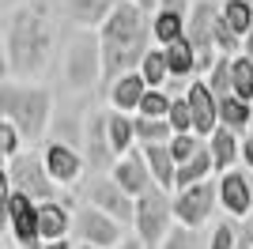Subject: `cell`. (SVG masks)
Segmentation results:
<instances>
[{
	"mask_svg": "<svg viewBox=\"0 0 253 249\" xmlns=\"http://www.w3.org/2000/svg\"><path fill=\"white\" fill-rule=\"evenodd\" d=\"M110 170H114V185L121 189V193H128V197L136 200V197H144V193H148L151 185H155V181H151V170H148V163H144V151H136V147H132V151H128L125 159H117L114 166H110Z\"/></svg>",
	"mask_w": 253,
	"mask_h": 249,
	"instance_id": "5bb4252c",
	"label": "cell"
},
{
	"mask_svg": "<svg viewBox=\"0 0 253 249\" xmlns=\"http://www.w3.org/2000/svg\"><path fill=\"white\" fill-rule=\"evenodd\" d=\"M53 94L49 87H31V83H0V117H8L23 132V140L38 144L49 128Z\"/></svg>",
	"mask_w": 253,
	"mask_h": 249,
	"instance_id": "3957f363",
	"label": "cell"
},
{
	"mask_svg": "<svg viewBox=\"0 0 253 249\" xmlns=\"http://www.w3.org/2000/svg\"><path fill=\"white\" fill-rule=\"evenodd\" d=\"M242 163H246V170H253V132L242 140Z\"/></svg>",
	"mask_w": 253,
	"mask_h": 249,
	"instance_id": "f35d334b",
	"label": "cell"
},
{
	"mask_svg": "<svg viewBox=\"0 0 253 249\" xmlns=\"http://www.w3.org/2000/svg\"><path fill=\"white\" fill-rule=\"evenodd\" d=\"M170 102H174V98H167L163 91H148L136 114H140V117H151V121H167V114H170Z\"/></svg>",
	"mask_w": 253,
	"mask_h": 249,
	"instance_id": "836d02e7",
	"label": "cell"
},
{
	"mask_svg": "<svg viewBox=\"0 0 253 249\" xmlns=\"http://www.w3.org/2000/svg\"><path fill=\"white\" fill-rule=\"evenodd\" d=\"M167 147H170V155H174V163L185 166V163H189V159L204 147V140H201V136H193V132H185V136H174Z\"/></svg>",
	"mask_w": 253,
	"mask_h": 249,
	"instance_id": "d6a6232c",
	"label": "cell"
},
{
	"mask_svg": "<svg viewBox=\"0 0 253 249\" xmlns=\"http://www.w3.org/2000/svg\"><path fill=\"white\" fill-rule=\"evenodd\" d=\"M144 151V163L151 170V181H155L163 193H174V177H178V163L170 155L167 144H155V147H140Z\"/></svg>",
	"mask_w": 253,
	"mask_h": 249,
	"instance_id": "ffe728a7",
	"label": "cell"
},
{
	"mask_svg": "<svg viewBox=\"0 0 253 249\" xmlns=\"http://www.w3.org/2000/svg\"><path fill=\"white\" fill-rule=\"evenodd\" d=\"M8 177H11V193L31 197L34 204H49V200H57V185L49 181L45 163L34 155V151H23L19 159H11V163H8Z\"/></svg>",
	"mask_w": 253,
	"mask_h": 249,
	"instance_id": "8992f818",
	"label": "cell"
},
{
	"mask_svg": "<svg viewBox=\"0 0 253 249\" xmlns=\"http://www.w3.org/2000/svg\"><path fill=\"white\" fill-rule=\"evenodd\" d=\"M128 4H136V8L144 11V15H151V19H155L159 8H163V0H128Z\"/></svg>",
	"mask_w": 253,
	"mask_h": 249,
	"instance_id": "74e56055",
	"label": "cell"
},
{
	"mask_svg": "<svg viewBox=\"0 0 253 249\" xmlns=\"http://www.w3.org/2000/svg\"><path fill=\"white\" fill-rule=\"evenodd\" d=\"M208 91L215 94V98H227V94H231V57H219V61L211 64V72H208Z\"/></svg>",
	"mask_w": 253,
	"mask_h": 249,
	"instance_id": "1f68e13d",
	"label": "cell"
},
{
	"mask_svg": "<svg viewBox=\"0 0 253 249\" xmlns=\"http://www.w3.org/2000/svg\"><path fill=\"white\" fill-rule=\"evenodd\" d=\"M87 159H91L95 166H106L110 159H114L110 136H106V114H91V121H87Z\"/></svg>",
	"mask_w": 253,
	"mask_h": 249,
	"instance_id": "d4e9b609",
	"label": "cell"
},
{
	"mask_svg": "<svg viewBox=\"0 0 253 249\" xmlns=\"http://www.w3.org/2000/svg\"><path fill=\"white\" fill-rule=\"evenodd\" d=\"M163 249H197V234H193V230H185V227H170Z\"/></svg>",
	"mask_w": 253,
	"mask_h": 249,
	"instance_id": "8d00e7d4",
	"label": "cell"
},
{
	"mask_svg": "<svg viewBox=\"0 0 253 249\" xmlns=\"http://www.w3.org/2000/svg\"><path fill=\"white\" fill-rule=\"evenodd\" d=\"M42 163H45V174H49V181L57 189H68L84 177V155L68 144H57V140H53V144L45 147Z\"/></svg>",
	"mask_w": 253,
	"mask_h": 249,
	"instance_id": "4fadbf2b",
	"label": "cell"
},
{
	"mask_svg": "<svg viewBox=\"0 0 253 249\" xmlns=\"http://www.w3.org/2000/svg\"><path fill=\"white\" fill-rule=\"evenodd\" d=\"M148 38H151V15L121 0L117 11L106 19L98 31V49H102V80L117 83L121 76L140 72V61L148 57Z\"/></svg>",
	"mask_w": 253,
	"mask_h": 249,
	"instance_id": "7a4b0ae2",
	"label": "cell"
},
{
	"mask_svg": "<svg viewBox=\"0 0 253 249\" xmlns=\"http://www.w3.org/2000/svg\"><path fill=\"white\" fill-rule=\"evenodd\" d=\"M250 121H253V106L242 102V98H234V94H227L219 102V128H227V132L234 136H250Z\"/></svg>",
	"mask_w": 253,
	"mask_h": 249,
	"instance_id": "44dd1931",
	"label": "cell"
},
{
	"mask_svg": "<svg viewBox=\"0 0 253 249\" xmlns=\"http://www.w3.org/2000/svg\"><path fill=\"white\" fill-rule=\"evenodd\" d=\"M19 155H23V132L8 117H0V159L11 163V159H19Z\"/></svg>",
	"mask_w": 253,
	"mask_h": 249,
	"instance_id": "4dcf8cb0",
	"label": "cell"
},
{
	"mask_svg": "<svg viewBox=\"0 0 253 249\" xmlns=\"http://www.w3.org/2000/svg\"><path fill=\"white\" fill-rule=\"evenodd\" d=\"M117 249H144V246H140L136 238H125V242H121V246H117Z\"/></svg>",
	"mask_w": 253,
	"mask_h": 249,
	"instance_id": "7bdbcfd3",
	"label": "cell"
},
{
	"mask_svg": "<svg viewBox=\"0 0 253 249\" xmlns=\"http://www.w3.org/2000/svg\"><path fill=\"white\" fill-rule=\"evenodd\" d=\"M219 204L231 219H246L253 211V189L242 170H231V174L219 177Z\"/></svg>",
	"mask_w": 253,
	"mask_h": 249,
	"instance_id": "2e32d148",
	"label": "cell"
},
{
	"mask_svg": "<svg viewBox=\"0 0 253 249\" xmlns=\"http://www.w3.org/2000/svg\"><path fill=\"white\" fill-rule=\"evenodd\" d=\"M208 249H238V227L234 223H215Z\"/></svg>",
	"mask_w": 253,
	"mask_h": 249,
	"instance_id": "d590c367",
	"label": "cell"
},
{
	"mask_svg": "<svg viewBox=\"0 0 253 249\" xmlns=\"http://www.w3.org/2000/svg\"><path fill=\"white\" fill-rule=\"evenodd\" d=\"M238 249H253V234H250V230H246L242 238H238Z\"/></svg>",
	"mask_w": 253,
	"mask_h": 249,
	"instance_id": "b9f144b4",
	"label": "cell"
},
{
	"mask_svg": "<svg viewBox=\"0 0 253 249\" xmlns=\"http://www.w3.org/2000/svg\"><path fill=\"white\" fill-rule=\"evenodd\" d=\"M231 94L253 106V61L250 57H231Z\"/></svg>",
	"mask_w": 253,
	"mask_h": 249,
	"instance_id": "4316f807",
	"label": "cell"
},
{
	"mask_svg": "<svg viewBox=\"0 0 253 249\" xmlns=\"http://www.w3.org/2000/svg\"><path fill=\"white\" fill-rule=\"evenodd\" d=\"M167 121H170V128H174V136L193 132V110H189V102H185V98H174V102H170Z\"/></svg>",
	"mask_w": 253,
	"mask_h": 249,
	"instance_id": "e575fe53",
	"label": "cell"
},
{
	"mask_svg": "<svg viewBox=\"0 0 253 249\" xmlns=\"http://www.w3.org/2000/svg\"><path fill=\"white\" fill-rule=\"evenodd\" d=\"M38 234H42V246L49 242H68L72 234V215L61 200H49V204H38Z\"/></svg>",
	"mask_w": 253,
	"mask_h": 249,
	"instance_id": "e0dca14e",
	"label": "cell"
},
{
	"mask_svg": "<svg viewBox=\"0 0 253 249\" xmlns=\"http://www.w3.org/2000/svg\"><path fill=\"white\" fill-rule=\"evenodd\" d=\"M8 227H11V238L19 242V249H42V234H38V204H34L31 197L11 193Z\"/></svg>",
	"mask_w": 253,
	"mask_h": 249,
	"instance_id": "7c38bea8",
	"label": "cell"
},
{
	"mask_svg": "<svg viewBox=\"0 0 253 249\" xmlns=\"http://www.w3.org/2000/svg\"><path fill=\"white\" fill-rule=\"evenodd\" d=\"M215 19H219V11H215V4L211 0H197L189 8V15H185V42L193 45V53H197V72L208 76L211 64L219 61V53H215Z\"/></svg>",
	"mask_w": 253,
	"mask_h": 249,
	"instance_id": "5b68a950",
	"label": "cell"
},
{
	"mask_svg": "<svg viewBox=\"0 0 253 249\" xmlns=\"http://www.w3.org/2000/svg\"><path fill=\"white\" fill-rule=\"evenodd\" d=\"M64 72H68V80H72L76 91H87V87L98 80V72H102V49H98L95 34H80V38L68 45Z\"/></svg>",
	"mask_w": 253,
	"mask_h": 249,
	"instance_id": "ba28073f",
	"label": "cell"
},
{
	"mask_svg": "<svg viewBox=\"0 0 253 249\" xmlns=\"http://www.w3.org/2000/svg\"><path fill=\"white\" fill-rule=\"evenodd\" d=\"M208 155H211V163H215V170H227V174H231V166L242 159V144H238L234 132L215 128V132L208 136Z\"/></svg>",
	"mask_w": 253,
	"mask_h": 249,
	"instance_id": "7402d4cb",
	"label": "cell"
},
{
	"mask_svg": "<svg viewBox=\"0 0 253 249\" xmlns=\"http://www.w3.org/2000/svg\"><path fill=\"white\" fill-rule=\"evenodd\" d=\"M140 76L148 83V91H163V83L170 80V68H167V49H148V57L140 61Z\"/></svg>",
	"mask_w": 253,
	"mask_h": 249,
	"instance_id": "83f0119b",
	"label": "cell"
},
{
	"mask_svg": "<svg viewBox=\"0 0 253 249\" xmlns=\"http://www.w3.org/2000/svg\"><path fill=\"white\" fill-rule=\"evenodd\" d=\"M167 68H170V80H189L197 72V53H193L189 42H178L167 49Z\"/></svg>",
	"mask_w": 253,
	"mask_h": 249,
	"instance_id": "f1b7e54d",
	"label": "cell"
},
{
	"mask_svg": "<svg viewBox=\"0 0 253 249\" xmlns=\"http://www.w3.org/2000/svg\"><path fill=\"white\" fill-rule=\"evenodd\" d=\"M8 72H11V68H8V53L0 49V83H4V76H8Z\"/></svg>",
	"mask_w": 253,
	"mask_h": 249,
	"instance_id": "60d3db41",
	"label": "cell"
},
{
	"mask_svg": "<svg viewBox=\"0 0 253 249\" xmlns=\"http://www.w3.org/2000/svg\"><path fill=\"white\" fill-rule=\"evenodd\" d=\"M106 136H110V151L114 159H125L136 147V128L128 114H106Z\"/></svg>",
	"mask_w": 253,
	"mask_h": 249,
	"instance_id": "603a6c76",
	"label": "cell"
},
{
	"mask_svg": "<svg viewBox=\"0 0 253 249\" xmlns=\"http://www.w3.org/2000/svg\"><path fill=\"white\" fill-rule=\"evenodd\" d=\"M132 227H136V242L144 249H163L170 234V223H174V197L163 193L159 185H151L144 197L132 200Z\"/></svg>",
	"mask_w": 253,
	"mask_h": 249,
	"instance_id": "277c9868",
	"label": "cell"
},
{
	"mask_svg": "<svg viewBox=\"0 0 253 249\" xmlns=\"http://www.w3.org/2000/svg\"><path fill=\"white\" fill-rule=\"evenodd\" d=\"M132 128H136V144L140 147H155V144H170L174 140V128L170 121H151V117H132Z\"/></svg>",
	"mask_w": 253,
	"mask_h": 249,
	"instance_id": "484cf974",
	"label": "cell"
},
{
	"mask_svg": "<svg viewBox=\"0 0 253 249\" xmlns=\"http://www.w3.org/2000/svg\"><path fill=\"white\" fill-rule=\"evenodd\" d=\"M211 170H215V163H211V155H208V144H204V147H201V151H197V155H193L185 166H178L174 189H178V193H185V189H193V185H204Z\"/></svg>",
	"mask_w": 253,
	"mask_h": 249,
	"instance_id": "cb8c5ba5",
	"label": "cell"
},
{
	"mask_svg": "<svg viewBox=\"0 0 253 249\" xmlns=\"http://www.w3.org/2000/svg\"><path fill=\"white\" fill-rule=\"evenodd\" d=\"M242 57H250V61H253V31L242 38Z\"/></svg>",
	"mask_w": 253,
	"mask_h": 249,
	"instance_id": "ab89813d",
	"label": "cell"
},
{
	"mask_svg": "<svg viewBox=\"0 0 253 249\" xmlns=\"http://www.w3.org/2000/svg\"><path fill=\"white\" fill-rule=\"evenodd\" d=\"M76 249H95V246H76Z\"/></svg>",
	"mask_w": 253,
	"mask_h": 249,
	"instance_id": "f6af8a7d",
	"label": "cell"
},
{
	"mask_svg": "<svg viewBox=\"0 0 253 249\" xmlns=\"http://www.w3.org/2000/svg\"><path fill=\"white\" fill-rule=\"evenodd\" d=\"M219 15H223V23H227L238 38H246V34L253 31V4L250 0H227Z\"/></svg>",
	"mask_w": 253,
	"mask_h": 249,
	"instance_id": "f546056e",
	"label": "cell"
},
{
	"mask_svg": "<svg viewBox=\"0 0 253 249\" xmlns=\"http://www.w3.org/2000/svg\"><path fill=\"white\" fill-rule=\"evenodd\" d=\"M87 204L95 208V211H102V215H110L117 227L132 223V211H136V208H132V197L114 185V177H98V181H91V189H87Z\"/></svg>",
	"mask_w": 253,
	"mask_h": 249,
	"instance_id": "30bf717a",
	"label": "cell"
},
{
	"mask_svg": "<svg viewBox=\"0 0 253 249\" xmlns=\"http://www.w3.org/2000/svg\"><path fill=\"white\" fill-rule=\"evenodd\" d=\"M117 4H121V0H61L64 15H68V19H72L84 34L102 31L106 19L117 11Z\"/></svg>",
	"mask_w": 253,
	"mask_h": 249,
	"instance_id": "9a60e30c",
	"label": "cell"
},
{
	"mask_svg": "<svg viewBox=\"0 0 253 249\" xmlns=\"http://www.w3.org/2000/svg\"><path fill=\"white\" fill-rule=\"evenodd\" d=\"M151 38H155L159 49H170V45H178L185 42V11L181 8H159V15L151 19Z\"/></svg>",
	"mask_w": 253,
	"mask_h": 249,
	"instance_id": "d6986e66",
	"label": "cell"
},
{
	"mask_svg": "<svg viewBox=\"0 0 253 249\" xmlns=\"http://www.w3.org/2000/svg\"><path fill=\"white\" fill-rule=\"evenodd\" d=\"M185 102L193 110V136H201L204 144H208V136L219 128V98L208 91L204 80H193L189 91H185Z\"/></svg>",
	"mask_w": 253,
	"mask_h": 249,
	"instance_id": "8fae6325",
	"label": "cell"
},
{
	"mask_svg": "<svg viewBox=\"0 0 253 249\" xmlns=\"http://www.w3.org/2000/svg\"><path fill=\"white\" fill-rule=\"evenodd\" d=\"M53 49V8L49 0H27L8 15L4 53L15 80H31L45 68Z\"/></svg>",
	"mask_w": 253,
	"mask_h": 249,
	"instance_id": "6da1fadb",
	"label": "cell"
},
{
	"mask_svg": "<svg viewBox=\"0 0 253 249\" xmlns=\"http://www.w3.org/2000/svg\"><path fill=\"white\" fill-rule=\"evenodd\" d=\"M72 230L80 234V246H95V249H117L121 246V227H117L110 215H102V211H95L91 204H84L80 211H76V223Z\"/></svg>",
	"mask_w": 253,
	"mask_h": 249,
	"instance_id": "9c48e42d",
	"label": "cell"
},
{
	"mask_svg": "<svg viewBox=\"0 0 253 249\" xmlns=\"http://www.w3.org/2000/svg\"><path fill=\"white\" fill-rule=\"evenodd\" d=\"M144 94H148V83H144L140 72H128L117 83H110V106H114V114H132V110H140Z\"/></svg>",
	"mask_w": 253,
	"mask_h": 249,
	"instance_id": "ac0fdd59",
	"label": "cell"
},
{
	"mask_svg": "<svg viewBox=\"0 0 253 249\" xmlns=\"http://www.w3.org/2000/svg\"><path fill=\"white\" fill-rule=\"evenodd\" d=\"M0 170H4V159H0Z\"/></svg>",
	"mask_w": 253,
	"mask_h": 249,
	"instance_id": "bcb514c9",
	"label": "cell"
},
{
	"mask_svg": "<svg viewBox=\"0 0 253 249\" xmlns=\"http://www.w3.org/2000/svg\"><path fill=\"white\" fill-rule=\"evenodd\" d=\"M42 249H72L68 242H49V246H42Z\"/></svg>",
	"mask_w": 253,
	"mask_h": 249,
	"instance_id": "ee69618b",
	"label": "cell"
},
{
	"mask_svg": "<svg viewBox=\"0 0 253 249\" xmlns=\"http://www.w3.org/2000/svg\"><path fill=\"white\" fill-rule=\"evenodd\" d=\"M215 200H219V185L215 181H204V185H193L185 193H178L174 197V219H178V227L201 230L211 219V211H215Z\"/></svg>",
	"mask_w": 253,
	"mask_h": 249,
	"instance_id": "52a82bcc",
	"label": "cell"
}]
</instances>
